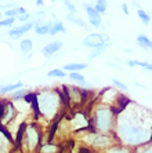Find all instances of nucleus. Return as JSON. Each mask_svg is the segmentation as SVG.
<instances>
[{"instance_id":"obj_14","label":"nucleus","mask_w":152,"mask_h":153,"mask_svg":"<svg viewBox=\"0 0 152 153\" xmlns=\"http://www.w3.org/2000/svg\"><path fill=\"white\" fill-rule=\"evenodd\" d=\"M19 88H24V83L22 82H18V83H14V84H6V85H0V95L3 94H13L14 91Z\"/></svg>"},{"instance_id":"obj_29","label":"nucleus","mask_w":152,"mask_h":153,"mask_svg":"<svg viewBox=\"0 0 152 153\" xmlns=\"http://www.w3.org/2000/svg\"><path fill=\"white\" fill-rule=\"evenodd\" d=\"M112 84L115 85V88H119V90H122V91H127L129 90L127 85L124 84L123 82H120L119 79H112Z\"/></svg>"},{"instance_id":"obj_17","label":"nucleus","mask_w":152,"mask_h":153,"mask_svg":"<svg viewBox=\"0 0 152 153\" xmlns=\"http://www.w3.org/2000/svg\"><path fill=\"white\" fill-rule=\"evenodd\" d=\"M64 33L65 32V28H64V24L58 19H54L53 24H51V29H50V36H55L57 33Z\"/></svg>"},{"instance_id":"obj_26","label":"nucleus","mask_w":152,"mask_h":153,"mask_svg":"<svg viewBox=\"0 0 152 153\" xmlns=\"http://www.w3.org/2000/svg\"><path fill=\"white\" fill-rule=\"evenodd\" d=\"M85 13L87 14V17H88V19H93V18H100L101 15L98 14L96 11V8L93 7V6H85Z\"/></svg>"},{"instance_id":"obj_16","label":"nucleus","mask_w":152,"mask_h":153,"mask_svg":"<svg viewBox=\"0 0 152 153\" xmlns=\"http://www.w3.org/2000/svg\"><path fill=\"white\" fill-rule=\"evenodd\" d=\"M104 153H133V149L120 145V143H115L113 146H111L109 149H106Z\"/></svg>"},{"instance_id":"obj_18","label":"nucleus","mask_w":152,"mask_h":153,"mask_svg":"<svg viewBox=\"0 0 152 153\" xmlns=\"http://www.w3.org/2000/svg\"><path fill=\"white\" fill-rule=\"evenodd\" d=\"M19 50H21L22 54H31L33 50V43L31 39H24L21 40V43H19Z\"/></svg>"},{"instance_id":"obj_11","label":"nucleus","mask_w":152,"mask_h":153,"mask_svg":"<svg viewBox=\"0 0 152 153\" xmlns=\"http://www.w3.org/2000/svg\"><path fill=\"white\" fill-rule=\"evenodd\" d=\"M33 24H35V25H33V29H35L36 35L44 36V35H49L50 33V29H51V24H53V22L40 19V21H36V22H33Z\"/></svg>"},{"instance_id":"obj_24","label":"nucleus","mask_w":152,"mask_h":153,"mask_svg":"<svg viewBox=\"0 0 152 153\" xmlns=\"http://www.w3.org/2000/svg\"><path fill=\"white\" fill-rule=\"evenodd\" d=\"M137 15H138V18L141 19V22L144 24V25H148L149 22H151V17H149V14L145 10H142V8H138L137 10Z\"/></svg>"},{"instance_id":"obj_8","label":"nucleus","mask_w":152,"mask_h":153,"mask_svg":"<svg viewBox=\"0 0 152 153\" xmlns=\"http://www.w3.org/2000/svg\"><path fill=\"white\" fill-rule=\"evenodd\" d=\"M14 141L13 137L6 130L0 128V153H11L14 150Z\"/></svg>"},{"instance_id":"obj_21","label":"nucleus","mask_w":152,"mask_h":153,"mask_svg":"<svg viewBox=\"0 0 152 153\" xmlns=\"http://www.w3.org/2000/svg\"><path fill=\"white\" fill-rule=\"evenodd\" d=\"M47 77H58V79H62V77H67V73L64 72V69H60V68H55V69H51V71L47 72Z\"/></svg>"},{"instance_id":"obj_19","label":"nucleus","mask_w":152,"mask_h":153,"mask_svg":"<svg viewBox=\"0 0 152 153\" xmlns=\"http://www.w3.org/2000/svg\"><path fill=\"white\" fill-rule=\"evenodd\" d=\"M67 19L71 24H75V25H79V26H82L83 29H86V30H88V25L86 24L82 18H79V17H76V15H73V14H68L67 15Z\"/></svg>"},{"instance_id":"obj_10","label":"nucleus","mask_w":152,"mask_h":153,"mask_svg":"<svg viewBox=\"0 0 152 153\" xmlns=\"http://www.w3.org/2000/svg\"><path fill=\"white\" fill-rule=\"evenodd\" d=\"M61 48H62V42H60V40H54V42H50L49 44H46V46L43 47L42 54L46 58H49V57H53L54 54H57Z\"/></svg>"},{"instance_id":"obj_36","label":"nucleus","mask_w":152,"mask_h":153,"mask_svg":"<svg viewBox=\"0 0 152 153\" xmlns=\"http://www.w3.org/2000/svg\"><path fill=\"white\" fill-rule=\"evenodd\" d=\"M17 13H18V15H24V14H26L28 11H26V8H24V7H17Z\"/></svg>"},{"instance_id":"obj_35","label":"nucleus","mask_w":152,"mask_h":153,"mask_svg":"<svg viewBox=\"0 0 152 153\" xmlns=\"http://www.w3.org/2000/svg\"><path fill=\"white\" fill-rule=\"evenodd\" d=\"M126 65L130 66V68H134V66H138V61L137 59H127L126 61Z\"/></svg>"},{"instance_id":"obj_5","label":"nucleus","mask_w":152,"mask_h":153,"mask_svg":"<svg viewBox=\"0 0 152 153\" xmlns=\"http://www.w3.org/2000/svg\"><path fill=\"white\" fill-rule=\"evenodd\" d=\"M80 141L82 143L90 149H93L94 152H100V150L109 149L111 146H113L116 142V139L113 135H105V134H98V132L93 131L91 128L80 131Z\"/></svg>"},{"instance_id":"obj_30","label":"nucleus","mask_w":152,"mask_h":153,"mask_svg":"<svg viewBox=\"0 0 152 153\" xmlns=\"http://www.w3.org/2000/svg\"><path fill=\"white\" fill-rule=\"evenodd\" d=\"M4 15H6V18H17L18 17L17 7H13V8H7V10H4Z\"/></svg>"},{"instance_id":"obj_15","label":"nucleus","mask_w":152,"mask_h":153,"mask_svg":"<svg viewBox=\"0 0 152 153\" xmlns=\"http://www.w3.org/2000/svg\"><path fill=\"white\" fill-rule=\"evenodd\" d=\"M136 42H137V46H140L144 50H152V40L147 35H144V33L138 35Z\"/></svg>"},{"instance_id":"obj_20","label":"nucleus","mask_w":152,"mask_h":153,"mask_svg":"<svg viewBox=\"0 0 152 153\" xmlns=\"http://www.w3.org/2000/svg\"><path fill=\"white\" fill-rule=\"evenodd\" d=\"M28 94H29V91H28V88H19V90H17V91H14V93L11 94V98L14 101H19V100H24V98H26L28 97Z\"/></svg>"},{"instance_id":"obj_3","label":"nucleus","mask_w":152,"mask_h":153,"mask_svg":"<svg viewBox=\"0 0 152 153\" xmlns=\"http://www.w3.org/2000/svg\"><path fill=\"white\" fill-rule=\"evenodd\" d=\"M35 101L36 114H39V117L42 119H46L47 121L55 119L61 112V106H64L61 101L60 90H42L35 94Z\"/></svg>"},{"instance_id":"obj_4","label":"nucleus","mask_w":152,"mask_h":153,"mask_svg":"<svg viewBox=\"0 0 152 153\" xmlns=\"http://www.w3.org/2000/svg\"><path fill=\"white\" fill-rule=\"evenodd\" d=\"M42 139V128L37 123H25L18 128L15 148L21 153H37Z\"/></svg>"},{"instance_id":"obj_6","label":"nucleus","mask_w":152,"mask_h":153,"mask_svg":"<svg viewBox=\"0 0 152 153\" xmlns=\"http://www.w3.org/2000/svg\"><path fill=\"white\" fill-rule=\"evenodd\" d=\"M82 44L85 47H88V48H93V50L108 47L109 46V36L103 35V33H90L88 36L85 37Z\"/></svg>"},{"instance_id":"obj_27","label":"nucleus","mask_w":152,"mask_h":153,"mask_svg":"<svg viewBox=\"0 0 152 153\" xmlns=\"http://www.w3.org/2000/svg\"><path fill=\"white\" fill-rule=\"evenodd\" d=\"M17 18H1L0 19V28H11L15 24Z\"/></svg>"},{"instance_id":"obj_38","label":"nucleus","mask_w":152,"mask_h":153,"mask_svg":"<svg viewBox=\"0 0 152 153\" xmlns=\"http://www.w3.org/2000/svg\"><path fill=\"white\" fill-rule=\"evenodd\" d=\"M43 4H44V1H43V0H36V1H35V6H36V7H42Z\"/></svg>"},{"instance_id":"obj_39","label":"nucleus","mask_w":152,"mask_h":153,"mask_svg":"<svg viewBox=\"0 0 152 153\" xmlns=\"http://www.w3.org/2000/svg\"><path fill=\"white\" fill-rule=\"evenodd\" d=\"M1 17H3V14H1V13H0V19H1Z\"/></svg>"},{"instance_id":"obj_33","label":"nucleus","mask_w":152,"mask_h":153,"mask_svg":"<svg viewBox=\"0 0 152 153\" xmlns=\"http://www.w3.org/2000/svg\"><path fill=\"white\" fill-rule=\"evenodd\" d=\"M31 17H32V14L26 13V14H24V15H18L17 19L19 22H22V24H26V22H31Z\"/></svg>"},{"instance_id":"obj_13","label":"nucleus","mask_w":152,"mask_h":153,"mask_svg":"<svg viewBox=\"0 0 152 153\" xmlns=\"http://www.w3.org/2000/svg\"><path fill=\"white\" fill-rule=\"evenodd\" d=\"M37 153H62V148L60 145H57V143L46 142V143H42Z\"/></svg>"},{"instance_id":"obj_12","label":"nucleus","mask_w":152,"mask_h":153,"mask_svg":"<svg viewBox=\"0 0 152 153\" xmlns=\"http://www.w3.org/2000/svg\"><path fill=\"white\" fill-rule=\"evenodd\" d=\"M88 65L86 62H71V64H65L64 66V72L68 73H79L83 69H86Z\"/></svg>"},{"instance_id":"obj_25","label":"nucleus","mask_w":152,"mask_h":153,"mask_svg":"<svg viewBox=\"0 0 152 153\" xmlns=\"http://www.w3.org/2000/svg\"><path fill=\"white\" fill-rule=\"evenodd\" d=\"M106 1H104V0H98V1H96V4L93 6V7L96 8V11L100 15L101 14H105L106 13Z\"/></svg>"},{"instance_id":"obj_31","label":"nucleus","mask_w":152,"mask_h":153,"mask_svg":"<svg viewBox=\"0 0 152 153\" xmlns=\"http://www.w3.org/2000/svg\"><path fill=\"white\" fill-rule=\"evenodd\" d=\"M64 4L67 6L68 14H73V15H76V11H78V8L75 7V4H73V3H71V1H68V0H65Z\"/></svg>"},{"instance_id":"obj_7","label":"nucleus","mask_w":152,"mask_h":153,"mask_svg":"<svg viewBox=\"0 0 152 153\" xmlns=\"http://www.w3.org/2000/svg\"><path fill=\"white\" fill-rule=\"evenodd\" d=\"M17 116V108L13 102H4L0 111V128L8 127V126L15 120Z\"/></svg>"},{"instance_id":"obj_2","label":"nucleus","mask_w":152,"mask_h":153,"mask_svg":"<svg viewBox=\"0 0 152 153\" xmlns=\"http://www.w3.org/2000/svg\"><path fill=\"white\" fill-rule=\"evenodd\" d=\"M118 112L113 108L101 105L98 102H94L91 108V112L88 114V123L90 128L98 134L105 135H113L115 123H116Z\"/></svg>"},{"instance_id":"obj_1","label":"nucleus","mask_w":152,"mask_h":153,"mask_svg":"<svg viewBox=\"0 0 152 153\" xmlns=\"http://www.w3.org/2000/svg\"><path fill=\"white\" fill-rule=\"evenodd\" d=\"M113 137L116 142L130 149L152 141V111L130 102L118 112Z\"/></svg>"},{"instance_id":"obj_28","label":"nucleus","mask_w":152,"mask_h":153,"mask_svg":"<svg viewBox=\"0 0 152 153\" xmlns=\"http://www.w3.org/2000/svg\"><path fill=\"white\" fill-rule=\"evenodd\" d=\"M106 47H103V48H97V50H93L91 53L88 54V59H94V58L100 57V55H103L104 53H105Z\"/></svg>"},{"instance_id":"obj_34","label":"nucleus","mask_w":152,"mask_h":153,"mask_svg":"<svg viewBox=\"0 0 152 153\" xmlns=\"http://www.w3.org/2000/svg\"><path fill=\"white\" fill-rule=\"evenodd\" d=\"M138 66H141V68L152 72V64H149V62H141V61H138Z\"/></svg>"},{"instance_id":"obj_22","label":"nucleus","mask_w":152,"mask_h":153,"mask_svg":"<svg viewBox=\"0 0 152 153\" xmlns=\"http://www.w3.org/2000/svg\"><path fill=\"white\" fill-rule=\"evenodd\" d=\"M68 79L71 80V82L73 83H79V84H83V83H86V79L85 76L82 75V73H68Z\"/></svg>"},{"instance_id":"obj_23","label":"nucleus","mask_w":152,"mask_h":153,"mask_svg":"<svg viewBox=\"0 0 152 153\" xmlns=\"http://www.w3.org/2000/svg\"><path fill=\"white\" fill-rule=\"evenodd\" d=\"M133 153H152V141L133 149Z\"/></svg>"},{"instance_id":"obj_32","label":"nucleus","mask_w":152,"mask_h":153,"mask_svg":"<svg viewBox=\"0 0 152 153\" xmlns=\"http://www.w3.org/2000/svg\"><path fill=\"white\" fill-rule=\"evenodd\" d=\"M88 24L94 28H100V26H103V18H93V19H88Z\"/></svg>"},{"instance_id":"obj_9","label":"nucleus","mask_w":152,"mask_h":153,"mask_svg":"<svg viewBox=\"0 0 152 153\" xmlns=\"http://www.w3.org/2000/svg\"><path fill=\"white\" fill-rule=\"evenodd\" d=\"M33 24L32 21L31 22H26V24H22L21 26H15V28H11L10 30H8V36H10L11 39H19V37H22V36L25 35L26 32H29L31 29H33Z\"/></svg>"},{"instance_id":"obj_37","label":"nucleus","mask_w":152,"mask_h":153,"mask_svg":"<svg viewBox=\"0 0 152 153\" xmlns=\"http://www.w3.org/2000/svg\"><path fill=\"white\" fill-rule=\"evenodd\" d=\"M122 11H123L126 15H129V7L126 3H122Z\"/></svg>"}]
</instances>
